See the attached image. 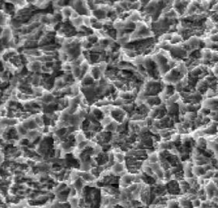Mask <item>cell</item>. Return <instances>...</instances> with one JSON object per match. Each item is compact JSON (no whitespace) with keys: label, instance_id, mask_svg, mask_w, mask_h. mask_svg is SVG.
I'll use <instances>...</instances> for the list:
<instances>
[{"label":"cell","instance_id":"cell-1","mask_svg":"<svg viewBox=\"0 0 218 208\" xmlns=\"http://www.w3.org/2000/svg\"><path fill=\"white\" fill-rule=\"evenodd\" d=\"M200 104L201 107L208 109L210 112H216L217 111V97L203 99L200 102Z\"/></svg>","mask_w":218,"mask_h":208},{"label":"cell","instance_id":"cell-2","mask_svg":"<svg viewBox=\"0 0 218 208\" xmlns=\"http://www.w3.org/2000/svg\"><path fill=\"white\" fill-rule=\"evenodd\" d=\"M42 63L39 61H34L31 62H28L25 66L26 69L30 73H39L41 68L42 66Z\"/></svg>","mask_w":218,"mask_h":208},{"label":"cell","instance_id":"cell-3","mask_svg":"<svg viewBox=\"0 0 218 208\" xmlns=\"http://www.w3.org/2000/svg\"><path fill=\"white\" fill-rule=\"evenodd\" d=\"M73 8L70 7V6L68 5L62 7V10H60V13L61 15H62V23L70 21V15H71V13L73 12Z\"/></svg>","mask_w":218,"mask_h":208},{"label":"cell","instance_id":"cell-4","mask_svg":"<svg viewBox=\"0 0 218 208\" xmlns=\"http://www.w3.org/2000/svg\"><path fill=\"white\" fill-rule=\"evenodd\" d=\"M15 129H16V133H17L18 136H19L20 139L25 138L26 136H27V132H28V131H27V129H26L25 128H24V126H22V124H21V123H19V124L16 125V126H15Z\"/></svg>","mask_w":218,"mask_h":208},{"label":"cell","instance_id":"cell-5","mask_svg":"<svg viewBox=\"0 0 218 208\" xmlns=\"http://www.w3.org/2000/svg\"><path fill=\"white\" fill-rule=\"evenodd\" d=\"M87 141V138H86L85 135H84V132L81 130L77 131V132L75 133L74 136V141L76 143V145H78V144H81V143L84 142V141Z\"/></svg>","mask_w":218,"mask_h":208},{"label":"cell","instance_id":"cell-6","mask_svg":"<svg viewBox=\"0 0 218 208\" xmlns=\"http://www.w3.org/2000/svg\"><path fill=\"white\" fill-rule=\"evenodd\" d=\"M119 124V123L117 122L113 121L112 122H111L109 125H107L106 127H104L102 130L107 132H110V133H114V132H116V131H117Z\"/></svg>","mask_w":218,"mask_h":208},{"label":"cell","instance_id":"cell-7","mask_svg":"<svg viewBox=\"0 0 218 208\" xmlns=\"http://www.w3.org/2000/svg\"><path fill=\"white\" fill-rule=\"evenodd\" d=\"M216 188H217V186H215L214 183H210V184H208V186H207V189H206V191H207V193L208 195L209 198H211L212 196H215V193L216 194V192H217Z\"/></svg>","mask_w":218,"mask_h":208},{"label":"cell","instance_id":"cell-8","mask_svg":"<svg viewBox=\"0 0 218 208\" xmlns=\"http://www.w3.org/2000/svg\"><path fill=\"white\" fill-rule=\"evenodd\" d=\"M58 55V61L60 62L61 63L68 62H69V55L66 52L62 51V49H59L57 52Z\"/></svg>","mask_w":218,"mask_h":208},{"label":"cell","instance_id":"cell-9","mask_svg":"<svg viewBox=\"0 0 218 208\" xmlns=\"http://www.w3.org/2000/svg\"><path fill=\"white\" fill-rule=\"evenodd\" d=\"M111 172L115 174V175H119L122 173V172L124 171V166L122 163H114L113 165L111 166Z\"/></svg>","mask_w":218,"mask_h":208},{"label":"cell","instance_id":"cell-10","mask_svg":"<svg viewBox=\"0 0 218 208\" xmlns=\"http://www.w3.org/2000/svg\"><path fill=\"white\" fill-rule=\"evenodd\" d=\"M182 42H183V38L180 35H179L178 33L172 34V37H171V39L170 41L171 45H179V43Z\"/></svg>","mask_w":218,"mask_h":208},{"label":"cell","instance_id":"cell-11","mask_svg":"<svg viewBox=\"0 0 218 208\" xmlns=\"http://www.w3.org/2000/svg\"><path fill=\"white\" fill-rule=\"evenodd\" d=\"M193 176H198V177H202L204 174L206 173L205 170L202 168V166H193Z\"/></svg>","mask_w":218,"mask_h":208},{"label":"cell","instance_id":"cell-12","mask_svg":"<svg viewBox=\"0 0 218 208\" xmlns=\"http://www.w3.org/2000/svg\"><path fill=\"white\" fill-rule=\"evenodd\" d=\"M113 121H115L113 119L111 115H106V116H104L101 120H100V126H101L102 129H104V127L109 125L111 122H112Z\"/></svg>","mask_w":218,"mask_h":208},{"label":"cell","instance_id":"cell-13","mask_svg":"<svg viewBox=\"0 0 218 208\" xmlns=\"http://www.w3.org/2000/svg\"><path fill=\"white\" fill-rule=\"evenodd\" d=\"M70 24L72 27H74L75 29H77L79 27H83V16H79V17L74 20H70Z\"/></svg>","mask_w":218,"mask_h":208},{"label":"cell","instance_id":"cell-14","mask_svg":"<svg viewBox=\"0 0 218 208\" xmlns=\"http://www.w3.org/2000/svg\"><path fill=\"white\" fill-rule=\"evenodd\" d=\"M159 158H158V152L153 151L151 154L148 155L147 158V161L150 164H154V163H158Z\"/></svg>","mask_w":218,"mask_h":208},{"label":"cell","instance_id":"cell-15","mask_svg":"<svg viewBox=\"0 0 218 208\" xmlns=\"http://www.w3.org/2000/svg\"><path fill=\"white\" fill-rule=\"evenodd\" d=\"M95 65H96V66L98 67V69H99L101 75H102V76H104V73H105V72L107 70V62H101L97 63V64H95Z\"/></svg>","mask_w":218,"mask_h":208},{"label":"cell","instance_id":"cell-16","mask_svg":"<svg viewBox=\"0 0 218 208\" xmlns=\"http://www.w3.org/2000/svg\"><path fill=\"white\" fill-rule=\"evenodd\" d=\"M196 117H197V112H186V113L184 115L185 120L188 122H194V120L196 119Z\"/></svg>","mask_w":218,"mask_h":208},{"label":"cell","instance_id":"cell-17","mask_svg":"<svg viewBox=\"0 0 218 208\" xmlns=\"http://www.w3.org/2000/svg\"><path fill=\"white\" fill-rule=\"evenodd\" d=\"M73 66L70 62H63L61 64V71L62 73H70L72 70Z\"/></svg>","mask_w":218,"mask_h":208},{"label":"cell","instance_id":"cell-18","mask_svg":"<svg viewBox=\"0 0 218 208\" xmlns=\"http://www.w3.org/2000/svg\"><path fill=\"white\" fill-rule=\"evenodd\" d=\"M115 162L123 163L125 160V155L122 153H114Z\"/></svg>","mask_w":218,"mask_h":208},{"label":"cell","instance_id":"cell-19","mask_svg":"<svg viewBox=\"0 0 218 208\" xmlns=\"http://www.w3.org/2000/svg\"><path fill=\"white\" fill-rule=\"evenodd\" d=\"M205 95V98L203 99H207V98H213L215 97H217V90H212V89H208L204 94Z\"/></svg>","mask_w":218,"mask_h":208},{"label":"cell","instance_id":"cell-20","mask_svg":"<svg viewBox=\"0 0 218 208\" xmlns=\"http://www.w3.org/2000/svg\"><path fill=\"white\" fill-rule=\"evenodd\" d=\"M210 111L208 109H206V108L203 107H201L200 109L198 110L197 112V115L198 116H200L202 117V118H203V117H207L208 116V115L210 114Z\"/></svg>","mask_w":218,"mask_h":208},{"label":"cell","instance_id":"cell-21","mask_svg":"<svg viewBox=\"0 0 218 208\" xmlns=\"http://www.w3.org/2000/svg\"><path fill=\"white\" fill-rule=\"evenodd\" d=\"M143 173L145 174L146 175H147V176L152 177V178L156 176V175H154V173H153V170H152L147 164H146V165H144L143 167Z\"/></svg>","mask_w":218,"mask_h":208},{"label":"cell","instance_id":"cell-22","mask_svg":"<svg viewBox=\"0 0 218 208\" xmlns=\"http://www.w3.org/2000/svg\"><path fill=\"white\" fill-rule=\"evenodd\" d=\"M83 27H86V28H91L89 16H83Z\"/></svg>","mask_w":218,"mask_h":208},{"label":"cell","instance_id":"cell-23","mask_svg":"<svg viewBox=\"0 0 218 208\" xmlns=\"http://www.w3.org/2000/svg\"><path fill=\"white\" fill-rule=\"evenodd\" d=\"M171 37H172V34L171 33H165L163 34L161 37L159 38V41H170L171 39Z\"/></svg>","mask_w":218,"mask_h":208},{"label":"cell","instance_id":"cell-24","mask_svg":"<svg viewBox=\"0 0 218 208\" xmlns=\"http://www.w3.org/2000/svg\"><path fill=\"white\" fill-rule=\"evenodd\" d=\"M207 117L210 118V121L217 122V111H216V112H210Z\"/></svg>","mask_w":218,"mask_h":208},{"label":"cell","instance_id":"cell-25","mask_svg":"<svg viewBox=\"0 0 218 208\" xmlns=\"http://www.w3.org/2000/svg\"><path fill=\"white\" fill-rule=\"evenodd\" d=\"M210 62L213 63V64L217 62V51H212Z\"/></svg>","mask_w":218,"mask_h":208},{"label":"cell","instance_id":"cell-26","mask_svg":"<svg viewBox=\"0 0 218 208\" xmlns=\"http://www.w3.org/2000/svg\"><path fill=\"white\" fill-rule=\"evenodd\" d=\"M207 39H208L209 41H211V42H213V43H217V40H218L217 34H216V35H209V36L207 37Z\"/></svg>","mask_w":218,"mask_h":208},{"label":"cell","instance_id":"cell-27","mask_svg":"<svg viewBox=\"0 0 218 208\" xmlns=\"http://www.w3.org/2000/svg\"><path fill=\"white\" fill-rule=\"evenodd\" d=\"M144 122H145L146 126H148V127H149V126H152V124H153V118H150V117L147 116V117H146V118H145V119H144Z\"/></svg>","mask_w":218,"mask_h":208},{"label":"cell","instance_id":"cell-28","mask_svg":"<svg viewBox=\"0 0 218 208\" xmlns=\"http://www.w3.org/2000/svg\"><path fill=\"white\" fill-rule=\"evenodd\" d=\"M158 130H159V129H158L157 127H155V126H149V132H152V133L154 134V135H157Z\"/></svg>","mask_w":218,"mask_h":208},{"label":"cell","instance_id":"cell-29","mask_svg":"<svg viewBox=\"0 0 218 208\" xmlns=\"http://www.w3.org/2000/svg\"><path fill=\"white\" fill-rule=\"evenodd\" d=\"M80 16V15L79 14V13H77L76 11H75V10H73V12L71 13V15H70V20H74L76 19V18H78L79 16Z\"/></svg>","mask_w":218,"mask_h":208},{"label":"cell","instance_id":"cell-30","mask_svg":"<svg viewBox=\"0 0 218 208\" xmlns=\"http://www.w3.org/2000/svg\"><path fill=\"white\" fill-rule=\"evenodd\" d=\"M98 21H98V19H97L96 17H94L93 16H90V25H93V24H96Z\"/></svg>","mask_w":218,"mask_h":208},{"label":"cell","instance_id":"cell-31","mask_svg":"<svg viewBox=\"0 0 218 208\" xmlns=\"http://www.w3.org/2000/svg\"><path fill=\"white\" fill-rule=\"evenodd\" d=\"M168 208H179V204L175 202H171L168 204Z\"/></svg>","mask_w":218,"mask_h":208},{"label":"cell","instance_id":"cell-32","mask_svg":"<svg viewBox=\"0 0 218 208\" xmlns=\"http://www.w3.org/2000/svg\"><path fill=\"white\" fill-rule=\"evenodd\" d=\"M192 204H193V206H198L200 205V201H199V200H193V203H192Z\"/></svg>","mask_w":218,"mask_h":208},{"label":"cell","instance_id":"cell-33","mask_svg":"<svg viewBox=\"0 0 218 208\" xmlns=\"http://www.w3.org/2000/svg\"><path fill=\"white\" fill-rule=\"evenodd\" d=\"M2 30H3V28H2V27H0V38H1V35H2Z\"/></svg>","mask_w":218,"mask_h":208}]
</instances>
